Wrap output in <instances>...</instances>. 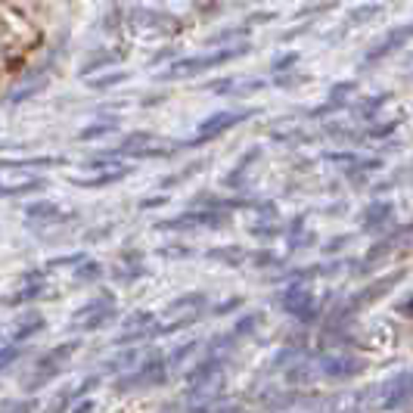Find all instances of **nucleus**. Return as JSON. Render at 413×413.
<instances>
[{
	"label": "nucleus",
	"instance_id": "1",
	"mask_svg": "<svg viewBox=\"0 0 413 413\" xmlns=\"http://www.w3.org/2000/svg\"><path fill=\"white\" fill-rule=\"evenodd\" d=\"M119 317V305H115V295L103 292L97 299H90L88 305H81L72 314V326L81 333H93V330H103L106 323H112Z\"/></svg>",
	"mask_w": 413,
	"mask_h": 413
},
{
	"label": "nucleus",
	"instance_id": "2",
	"mask_svg": "<svg viewBox=\"0 0 413 413\" xmlns=\"http://www.w3.org/2000/svg\"><path fill=\"white\" fill-rule=\"evenodd\" d=\"M78 352V342H62V345L56 348H50L47 354L37 357V364H35V370H31V376L25 379V392H37L41 385L50 383L56 373H62V367L68 364V357H72Z\"/></svg>",
	"mask_w": 413,
	"mask_h": 413
},
{
	"label": "nucleus",
	"instance_id": "3",
	"mask_svg": "<svg viewBox=\"0 0 413 413\" xmlns=\"http://www.w3.org/2000/svg\"><path fill=\"white\" fill-rule=\"evenodd\" d=\"M168 379V361L165 357H150V361H143L140 367H134L131 373H124V376L115 383V392H140V388H155L162 385Z\"/></svg>",
	"mask_w": 413,
	"mask_h": 413
},
{
	"label": "nucleus",
	"instance_id": "4",
	"mask_svg": "<svg viewBox=\"0 0 413 413\" xmlns=\"http://www.w3.org/2000/svg\"><path fill=\"white\" fill-rule=\"evenodd\" d=\"M246 53V47H233V50H221V53H212V56H193V59H181L168 68L162 78H184V75H196V72H205V68H215L221 62H227L233 56Z\"/></svg>",
	"mask_w": 413,
	"mask_h": 413
},
{
	"label": "nucleus",
	"instance_id": "5",
	"mask_svg": "<svg viewBox=\"0 0 413 413\" xmlns=\"http://www.w3.org/2000/svg\"><path fill=\"white\" fill-rule=\"evenodd\" d=\"M162 326H155V317L150 314V311H134V314L124 321V333L119 339H115V345H134V342H143V339H150L155 336Z\"/></svg>",
	"mask_w": 413,
	"mask_h": 413
},
{
	"label": "nucleus",
	"instance_id": "6",
	"mask_svg": "<svg viewBox=\"0 0 413 413\" xmlns=\"http://www.w3.org/2000/svg\"><path fill=\"white\" fill-rule=\"evenodd\" d=\"M249 112H217L212 115L208 121H202V128H199V134L190 140V143H184L181 150H190V146H199V143H205V140H215L217 134H224L227 128H233V124H239L246 119Z\"/></svg>",
	"mask_w": 413,
	"mask_h": 413
},
{
	"label": "nucleus",
	"instance_id": "7",
	"mask_svg": "<svg viewBox=\"0 0 413 413\" xmlns=\"http://www.w3.org/2000/svg\"><path fill=\"white\" fill-rule=\"evenodd\" d=\"M224 215L221 212H186L181 217L162 221L159 230H193V227H221Z\"/></svg>",
	"mask_w": 413,
	"mask_h": 413
},
{
	"label": "nucleus",
	"instance_id": "8",
	"mask_svg": "<svg viewBox=\"0 0 413 413\" xmlns=\"http://www.w3.org/2000/svg\"><path fill=\"white\" fill-rule=\"evenodd\" d=\"M47 295V280H44V270H28L25 274V286H22L16 295H10V299H4L0 305L6 308H16V305H28V301L35 299H44Z\"/></svg>",
	"mask_w": 413,
	"mask_h": 413
},
{
	"label": "nucleus",
	"instance_id": "9",
	"mask_svg": "<svg viewBox=\"0 0 413 413\" xmlns=\"http://www.w3.org/2000/svg\"><path fill=\"white\" fill-rule=\"evenodd\" d=\"M128 25L134 28H159V31H177L174 16H165V13H152V10H143V6H134V10L128 13Z\"/></svg>",
	"mask_w": 413,
	"mask_h": 413
},
{
	"label": "nucleus",
	"instance_id": "10",
	"mask_svg": "<svg viewBox=\"0 0 413 413\" xmlns=\"http://www.w3.org/2000/svg\"><path fill=\"white\" fill-rule=\"evenodd\" d=\"M41 330H44V314H41V311H28V314H22L19 323H16L13 342H16V345H22V342H28L31 336H37Z\"/></svg>",
	"mask_w": 413,
	"mask_h": 413
},
{
	"label": "nucleus",
	"instance_id": "11",
	"mask_svg": "<svg viewBox=\"0 0 413 413\" xmlns=\"http://www.w3.org/2000/svg\"><path fill=\"white\" fill-rule=\"evenodd\" d=\"M128 174H131V168H128V165L109 162V168L103 171V174H97V177H72V184H75V186H106V184L121 181V177H128Z\"/></svg>",
	"mask_w": 413,
	"mask_h": 413
},
{
	"label": "nucleus",
	"instance_id": "12",
	"mask_svg": "<svg viewBox=\"0 0 413 413\" xmlns=\"http://www.w3.org/2000/svg\"><path fill=\"white\" fill-rule=\"evenodd\" d=\"M25 217H28V224H56L62 221V215L53 202H47V199H37V202H31V205L25 208Z\"/></svg>",
	"mask_w": 413,
	"mask_h": 413
},
{
	"label": "nucleus",
	"instance_id": "13",
	"mask_svg": "<svg viewBox=\"0 0 413 413\" xmlns=\"http://www.w3.org/2000/svg\"><path fill=\"white\" fill-rule=\"evenodd\" d=\"M119 59H121V50H97L84 59L81 75H90V72H100V68H106V66H115Z\"/></svg>",
	"mask_w": 413,
	"mask_h": 413
},
{
	"label": "nucleus",
	"instance_id": "14",
	"mask_svg": "<svg viewBox=\"0 0 413 413\" xmlns=\"http://www.w3.org/2000/svg\"><path fill=\"white\" fill-rule=\"evenodd\" d=\"M53 165H66V159L59 155H37V159H4L0 168H53Z\"/></svg>",
	"mask_w": 413,
	"mask_h": 413
},
{
	"label": "nucleus",
	"instance_id": "15",
	"mask_svg": "<svg viewBox=\"0 0 413 413\" xmlns=\"http://www.w3.org/2000/svg\"><path fill=\"white\" fill-rule=\"evenodd\" d=\"M289 314L295 317H308L311 314V295L308 292H301V289H292V292H286L283 295V301H280Z\"/></svg>",
	"mask_w": 413,
	"mask_h": 413
},
{
	"label": "nucleus",
	"instance_id": "16",
	"mask_svg": "<svg viewBox=\"0 0 413 413\" xmlns=\"http://www.w3.org/2000/svg\"><path fill=\"white\" fill-rule=\"evenodd\" d=\"M44 88H47V72H44V68H37V78H35V81L28 78V81L22 84V88H16L6 100H10V103H22V100H28V97H35V93H41Z\"/></svg>",
	"mask_w": 413,
	"mask_h": 413
},
{
	"label": "nucleus",
	"instance_id": "17",
	"mask_svg": "<svg viewBox=\"0 0 413 413\" xmlns=\"http://www.w3.org/2000/svg\"><path fill=\"white\" fill-rule=\"evenodd\" d=\"M44 186H47L44 177H31V181L13 184V186H4V184H0V196H31V193H41Z\"/></svg>",
	"mask_w": 413,
	"mask_h": 413
},
{
	"label": "nucleus",
	"instance_id": "18",
	"mask_svg": "<svg viewBox=\"0 0 413 413\" xmlns=\"http://www.w3.org/2000/svg\"><path fill=\"white\" fill-rule=\"evenodd\" d=\"M205 305H208V295L190 292V295H184V299L171 301V305H168V314H177V311H205Z\"/></svg>",
	"mask_w": 413,
	"mask_h": 413
},
{
	"label": "nucleus",
	"instance_id": "19",
	"mask_svg": "<svg viewBox=\"0 0 413 413\" xmlns=\"http://www.w3.org/2000/svg\"><path fill=\"white\" fill-rule=\"evenodd\" d=\"M115 131H119V119H103V121H97V124H88V128H81L78 140H97V137L115 134Z\"/></svg>",
	"mask_w": 413,
	"mask_h": 413
},
{
	"label": "nucleus",
	"instance_id": "20",
	"mask_svg": "<svg viewBox=\"0 0 413 413\" xmlns=\"http://www.w3.org/2000/svg\"><path fill=\"white\" fill-rule=\"evenodd\" d=\"M103 277V264L100 261H84V264H78V270H75V283H81V286H88V283H97V280Z\"/></svg>",
	"mask_w": 413,
	"mask_h": 413
},
{
	"label": "nucleus",
	"instance_id": "21",
	"mask_svg": "<svg viewBox=\"0 0 413 413\" xmlns=\"http://www.w3.org/2000/svg\"><path fill=\"white\" fill-rule=\"evenodd\" d=\"M134 364H137V352L134 348H124V352L119 357H112V361L106 364V373H121V370H134Z\"/></svg>",
	"mask_w": 413,
	"mask_h": 413
},
{
	"label": "nucleus",
	"instance_id": "22",
	"mask_svg": "<svg viewBox=\"0 0 413 413\" xmlns=\"http://www.w3.org/2000/svg\"><path fill=\"white\" fill-rule=\"evenodd\" d=\"M128 81V72H109V75H100V78H90V88L93 90H109V88H119V84Z\"/></svg>",
	"mask_w": 413,
	"mask_h": 413
},
{
	"label": "nucleus",
	"instance_id": "23",
	"mask_svg": "<svg viewBox=\"0 0 413 413\" xmlns=\"http://www.w3.org/2000/svg\"><path fill=\"white\" fill-rule=\"evenodd\" d=\"M146 274V264H121L119 270H115V280L119 283H134V280H140Z\"/></svg>",
	"mask_w": 413,
	"mask_h": 413
},
{
	"label": "nucleus",
	"instance_id": "24",
	"mask_svg": "<svg viewBox=\"0 0 413 413\" xmlns=\"http://www.w3.org/2000/svg\"><path fill=\"white\" fill-rule=\"evenodd\" d=\"M88 261V255L84 252H75V255H62V258H53L47 261V268H78V264Z\"/></svg>",
	"mask_w": 413,
	"mask_h": 413
},
{
	"label": "nucleus",
	"instance_id": "25",
	"mask_svg": "<svg viewBox=\"0 0 413 413\" xmlns=\"http://www.w3.org/2000/svg\"><path fill=\"white\" fill-rule=\"evenodd\" d=\"M22 354V345H6V348H0V373H4L6 367H10V364H16V357Z\"/></svg>",
	"mask_w": 413,
	"mask_h": 413
},
{
	"label": "nucleus",
	"instance_id": "26",
	"mask_svg": "<svg viewBox=\"0 0 413 413\" xmlns=\"http://www.w3.org/2000/svg\"><path fill=\"white\" fill-rule=\"evenodd\" d=\"M72 398H75V392H59V398L53 401L44 413H66V410H68V404H72Z\"/></svg>",
	"mask_w": 413,
	"mask_h": 413
},
{
	"label": "nucleus",
	"instance_id": "27",
	"mask_svg": "<svg viewBox=\"0 0 413 413\" xmlns=\"http://www.w3.org/2000/svg\"><path fill=\"white\" fill-rule=\"evenodd\" d=\"M212 258H221V261H233V264H237V261H243V252H237V249H230V252H227V249H215Z\"/></svg>",
	"mask_w": 413,
	"mask_h": 413
},
{
	"label": "nucleus",
	"instance_id": "28",
	"mask_svg": "<svg viewBox=\"0 0 413 413\" xmlns=\"http://www.w3.org/2000/svg\"><path fill=\"white\" fill-rule=\"evenodd\" d=\"M193 348H196V342H186V345H184V348H177V352H174V354H171V357H168V367H171V364H181V361H184V357H186V354H190V352H193Z\"/></svg>",
	"mask_w": 413,
	"mask_h": 413
},
{
	"label": "nucleus",
	"instance_id": "29",
	"mask_svg": "<svg viewBox=\"0 0 413 413\" xmlns=\"http://www.w3.org/2000/svg\"><path fill=\"white\" fill-rule=\"evenodd\" d=\"M35 410V401H19V404H10V413H31Z\"/></svg>",
	"mask_w": 413,
	"mask_h": 413
},
{
	"label": "nucleus",
	"instance_id": "30",
	"mask_svg": "<svg viewBox=\"0 0 413 413\" xmlns=\"http://www.w3.org/2000/svg\"><path fill=\"white\" fill-rule=\"evenodd\" d=\"M239 305V299H230V301H224V305H217V314H227V311H233Z\"/></svg>",
	"mask_w": 413,
	"mask_h": 413
},
{
	"label": "nucleus",
	"instance_id": "31",
	"mask_svg": "<svg viewBox=\"0 0 413 413\" xmlns=\"http://www.w3.org/2000/svg\"><path fill=\"white\" fill-rule=\"evenodd\" d=\"M162 202H165V196H155V199H146V202H143V208H152V205H162Z\"/></svg>",
	"mask_w": 413,
	"mask_h": 413
},
{
	"label": "nucleus",
	"instance_id": "32",
	"mask_svg": "<svg viewBox=\"0 0 413 413\" xmlns=\"http://www.w3.org/2000/svg\"><path fill=\"white\" fill-rule=\"evenodd\" d=\"M221 413H239L237 407H227V410H221Z\"/></svg>",
	"mask_w": 413,
	"mask_h": 413
}]
</instances>
